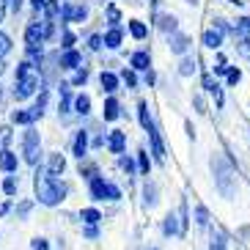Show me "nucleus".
<instances>
[{
  "label": "nucleus",
  "mask_w": 250,
  "mask_h": 250,
  "mask_svg": "<svg viewBox=\"0 0 250 250\" xmlns=\"http://www.w3.org/2000/svg\"><path fill=\"white\" fill-rule=\"evenodd\" d=\"M8 52H11V39L0 30V55H8Z\"/></svg>",
  "instance_id": "38"
},
{
  "label": "nucleus",
  "mask_w": 250,
  "mask_h": 250,
  "mask_svg": "<svg viewBox=\"0 0 250 250\" xmlns=\"http://www.w3.org/2000/svg\"><path fill=\"white\" fill-rule=\"evenodd\" d=\"M6 8H8V3L6 0H0V22H3V17H6Z\"/></svg>",
  "instance_id": "53"
},
{
  "label": "nucleus",
  "mask_w": 250,
  "mask_h": 250,
  "mask_svg": "<svg viewBox=\"0 0 250 250\" xmlns=\"http://www.w3.org/2000/svg\"><path fill=\"white\" fill-rule=\"evenodd\" d=\"M107 148H110L113 154H121L126 148V132H121V129H113L110 135H107Z\"/></svg>",
  "instance_id": "9"
},
{
  "label": "nucleus",
  "mask_w": 250,
  "mask_h": 250,
  "mask_svg": "<svg viewBox=\"0 0 250 250\" xmlns=\"http://www.w3.org/2000/svg\"><path fill=\"white\" fill-rule=\"evenodd\" d=\"M157 28H160L162 33H168V36H173V33H176V17L173 14H160L157 17Z\"/></svg>",
  "instance_id": "16"
},
{
  "label": "nucleus",
  "mask_w": 250,
  "mask_h": 250,
  "mask_svg": "<svg viewBox=\"0 0 250 250\" xmlns=\"http://www.w3.org/2000/svg\"><path fill=\"white\" fill-rule=\"evenodd\" d=\"M154 80H157V77H154V72L148 69V72H146V83H148V85H154Z\"/></svg>",
  "instance_id": "54"
},
{
  "label": "nucleus",
  "mask_w": 250,
  "mask_h": 250,
  "mask_svg": "<svg viewBox=\"0 0 250 250\" xmlns=\"http://www.w3.org/2000/svg\"><path fill=\"white\" fill-rule=\"evenodd\" d=\"M80 176H85V179L91 182V179H96L99 173H96V168H94V165H83V162H80Z\"/></svg>",
  "instance_id": "40"
},
{
  "label": "nucleus",
  "mask_w": 250,
  "mask_h": 250,
  "mask_svg": "<svg viewBox=\"0 0 250 250\" xmlns=\"http://www.w3.org/2000/svg\"><path fill=\"white\" fill-rule=\"evenodd\" d=\"M209 250H226V236L212 234V245H209Z\"/></svg>",
  "instance_id": "37"
},
{
  "label": "nucleus",
  "mask_w": 250,
  "mask_h": 250,
  "mask_svg": "<svg viewBox=\"0 0 250 250\" xmlns=\"http://www.w3.org/2000/svg\"><path fill=\"white\" fill-rule=\"evenodd\" d=\"M102 44H104L102 36H91V39H88V47H91V50H102Z\"/></svg>",
  "instance_id": "48"
},
{
  "label": "nucleus",
  "mask_w": 250,
  "mask_h": 250,
  "mask_svg": "<svg viewBox=\"0 0 250 250\" xmlns=\"http://www.w3.org/2000/svg\"><path fill=\"white\" fill-rule=\"evenodd\" d=\"M85 80H88V69H77V74H74L72 85H85Z\"/></svg>",
  "instance_id": "42"
},
{
  "label": "nucleus",
  "mask_w": 250,
  "mask_h": 250,
  "mask_svg": "<svg viewBox=\"0 0 250 250\" xmlns=\"http://www.w3.org/2000/svg\"><path fill=\"white\" fill-rule=\"evenodd\" d=\"M30 248H33V250H50V245H47V239H42V236H36V239L30 242Z\"/></svg>",
  "instance_id": "47"
},
{
  "label": "nucleus",
  "mask_w": 250,
  "mask_h": 250,
  "mask_svg": "<svg viewBox=\"0 0 250 250\" xmlns=\"http://www.w3.org/2000/svg\"><path fill=\"white\" fill-rule=\"evenodd\" d=\"M226 77H228V85H236V83L242 80V72H239V69H228Z\"/></svg>",
  "instance_id": "43"
},
{
  "label": "nucleus",
  "mask_w": 250,
  "mask_h": 250,
  "mask_svg": "<svg viewBox=\"0 0 250 250\" xmlns=\"http://www.w3.org/2000/svg\"><path fill=\"white\" fill-rule=\"evenodd\" d=\"M121 168H124L126 173H132V170H135V162L129 160V157H121Z\"/></svg>",
  "instance_id": "50"
},
{
  "label": "nucleus",
  "mask_w": 250,
  "mask_h": 250,
  "mask_svg": "<svg viewBox=\"0 0 250 250\" xmlns=\"http://www.w3.org/2000/svg\"><path fill=\"white\" fill-rule=\"evenodd\" d=\"M162 231H165V236H176L182 234V223H179V217L173 212L165 214V220H162Z\"/></svg>",
  "instance_id": "13"
},
{
  "label": "nucleus",
  "mask_w": 250,
  "mask_h": 250,
  "mask_svg": "<svg viewBox=\"0 0 250 250\" xmlns=\"http://www.w3.org/2000/svg\"><path fill=\"white\" fill-rule=\"evenodd\" d=\"M192 72H195V58H184V61H182V66H179V74L190 77Z\"/></svg>",
  "instance_id": "34"
},
{
  "label": "nucleus",
  "mask_w": 250,
  "mask_h": 250,
  "mask_svg": "<svg viewBox=\"0 0 250 250\" xmlns=\"http://www.w3.org/2000/svg\"><path fill=\"white\" fill-rule=\"evenodd\" d=\"M195 107H198V113H206L204 110V99H201V96H195Z\"/></svg>",
  "instance_id": "55"
},
{
  "label": "nucleus",
  "mask_w": 250,
  "mask_h": 250,
  "mask_svg": "<svg viewBox=\"0 0 250 250\" xmlns=\"http://www.w3.org/2000/svg\"><path fill=\"white\" fill-rule=\"evenodd\" d=\"M30 209H33V201H22V204L17 206V217H20V220H25Z\"/></svg>",
  "instance_id": "36"
},
{
  "label": "nucleus",
  "mask_w": 250,
  "mask_h": 250,
  "mask_svg": "<svg viewBox=\"0 0 250 250\" xmlns=\"http://www.w3.org/2000/svg\"><path fill=\"white\" fill-rule=\"evenodd\" d=\"M121 39H124L121 28H110L104 33V47H107V50H118V47H121Z\"/></svg>",
  "instance_id": "19"
},
{
  "label": "nucleus",
  "mask_w": 250,
  "mask_h": 250,
  "mask_svg": "<svg viewBox=\"0 0 250 250\" xmlns=\"http://www.w3.org/2000/svg\"><path fill=\"white\" fill-rule=\"evenodd\" d=\"M83 223H85V226H96V223L102 220V214L96 212V209H83Z\"/></svg>",
  "instance_id": "30"
},
{
  "label": "nucleus",
  "mask_w": 250,
  "mask_h": 250,
  "mask_svg": "<svg viewBox=\"0 0 250 250\" xmlns=\"http://www.w3.org/2000/svg\"><path fill=\"white\" fill-rule=\"evenodd\" d=\"M129 66H132L135 72H148V69H151V58H148V52H146V50L132 52V58H129Z\"/></svg>",
  "instance_id": "10"
},
{
  "label": "nucleus",
  "mask_w": 250,
  "mask_h": 250,
  "mask_svg": "<svg viewBox=\"0 0 250 250\" xmlns=\"http://www.w3.org/2000/svg\"><path fill=\"white\" fill-rule=\"evenodd\" d=\"M61 17H63V22H83V20L88 17V8H85V6H74V3H66V6L61 8Z\"/></svg>",
  "instance_id": "8"
},
{
  "label": "nucleus",
  "mask_w": 250,
  "mask_h": 250,
  "mask_svg": "<svg viewBox=\"0 0 250 250\" xmlns=\"http://www.w3.org/2000/svg\"><path fill=\"white\" fill-rule=\"evenodd\" d=\"M72 151H74L77 160H83V157L88 154V132H85V129L77 132V138H74V143H72Z\"/></svg>",
  "instance_id": "11"
},
{
  "label": "nucleus",
  "mask_w": 250,
  "mask_h": 250,
  "mask_svg": "<svg viewBox=\"0 0 250 250\" xmlns=\"http://www.w3.org/2000/svg\"><path fill=\"white\" fill-rule=\"evenodd\" d=\"M212 170H214V182H217L220 195H223V198H231V195H234V182H236L234 168H231L220 154H214L212 157Z\"/></svg>",
  "instance_id": "3"
},
{
  "label": "nucleus",
  "mask_w": 250,
  "mask_h": 250,
  "mask_svg": "<svg viewBox=\"0 0 250 250\" xmlns=\"http://www.w3.org/2000/svg\"><path fill=\"white\" fill-rule=\"evenodd\" d=\"M3 192H6V195H17V179L14 176L3 179Z\"/></svg>",
  "instance_id": "35"
},
{
  "label": "nucleus",
  "mask_w": 250,
  "mask_h": 250,
  "mask_svg": "<svg viewBox=\"0 0 250 250\" xmlns=\"http://www.w3.org/2000/svg\"><path fill=\"white\" fill-rule=\"evenodd\" d=\"M118 113H121V110H118V102H116V99H113V96H110V99H104V107H102L104 121H116Z\"/></svg>",
  "instance_id": "21"
},
{
  "label": "nucleus",
  "mask_w": 250,
  "mask_h": 250,
  "mask_svg": "<svg viewBox=\"0 0 250 250\" xmlns=\"http://www.w3.org/2000/svg\"><path fill=\"white\" fill-rule=\"evenodd\" d=\"M72 104V83H61V113H69Z\"/></svg>",
  "instance_id": "22"
},
{
  "label": "nucleus",
  "mask_w": 250,
  "mask_h": 250,
  "mask_svg": "<svg viewBox=\"0 0 250 250\" xmlns=\"http://www.w3.org/2000/svg\"><path fill=\"white\" fill-rule=\"evenodd\" d=\"M204 88L214 96V102H217V104H223V88H220V83L214 80L212 74H204Z\"/></svg>",
  "instance_id": "15"
},
{
  "label": "nucleus",
  "mask_w": 250,
  "mask_h": 250,
  "mask_svg": "<svg viewBox=\"0 0 250 250\" xmlns=\"http://www.w3.org/2000/svg\"><path fill=\"white\" fill-rule=\"evenodd\" d=\"M146 132H148V143H151V154H154V160L157 162H165V143H162L160 132H157L154 121L146 126Z\"/></svg>",
  "instance_id": "7"
},
{
  "label": "nucleus",
  "mask_w": 250,
  "mask_h": 250,
  "mask_svg": "<svg viewBox=\"0 0 250 250\" xmlns=\"http://www.w3.org/2000/svg\"><path fill=\"white\" fill-rule=\"evenodd\" d=\"M0 102H3V88H0Z\"/></svg>",
  "instance_id": "61"
},
{
  "label": "nucleus",
  "mask_w": 250,
  "mask_h": 250,
  "mask_svg": "<svg viewBox=\"0 0 250 250\" xmlns=\"http://www.w3.org/2000/svg\"><path fill=\"white\" fill-rule=\"evenodd\" d=\"M220 44H223V30L214 25L212 30H206V33H204V47H209V50H217Z\"/></svg>",
  "instance_id": "14"
},
{
  "label": "nucleus",
  "mask_w": 250,
  "mask_h": 250,
  "mask_svg": "<svg viewBox=\"0 0 250 250\" xmlns=\"http://www.w3.org/2000/svg\"><path fill=\"white\" fill-rule=\"evenodd\" d=\"M42 88V74H39V66H33L30 61H22L17 66V83H14V99H28L36 91Z\"/></svg>",
  "instance_id": "2"
},
{
  "label": "nucleus",
  "mask_w": 250,
  "mask_h": 250,
  "mask_svg": "<svg viewBox=\"0 0 250 250\" xmlns=\"http://www.w3.org/2000/svg\"><path fill=\"white\" fill-rule=\"evenodd\" d=\"M138 118H140V126H143V129L151 124V116H148V104L146 102H138Z\"/></svg>",
  "instance_id": "32"
},
{
  "label": "nucleus",
  "mask_w": 250,
  "mask_h": 250,
  "mask_svg": "<svg viewBox=\"0 0 250 250\" xmlns=\"http://www.w3.org/2000/svg\"><path fill=\"white\" fill-rule=\"evenodd\" d=\"M72 47H74V33L63 30V50H72Z\"/></svg>",
  "instance_id": "49"
},
{
  "label": "nucleus",
  "mask_w": 250,
  "mask_h": 250,
  "mask_svg": "<svg viewBox=\"0 0 250 250\" xmlns=\"http://www.w3.org/2000/svg\"><path fill=\"white\" fill-rule=\"evenodd\" d=\"M6 72V61H3V55H0V74Z\"/></svg>",
  "instance_id": "57"
},
{
  "label": "nucleus",
  "mask_w": 250,
  "mask_h": 250,
  "mask_svg": "<svg viewBox=\"0 0 250 250\" xmlns=\"http://www.w3.org/2000/svg\"><path fill=\"white\" fill-rule=\"evenodd\" d=\"M96 3H104V0H96Z\"/></svg>",
  "instance_id": "62"
},
{
  "label": "nucleus",
  "mask_w": 250,
  "mask_h": 250,
  "mask_svg": "<svg viewBox=\"0 0 250 250\" xmlns=\"http://www.w3.org/2000/svg\"><path fill=\"white\" fill-rule=\"evenodd\" d=\"M88 190H91V198H94V201H118V198H121V190H118L113 182H104L102 176L91 179Z\"/></svg>",
  "instance_id": "4"
},
{
  "label": "nucleus",
  "mask_w": 250,
  "mask_h": 250,
  "mask_svg": "<svg viewBox=\"0 0 250 250\" xmlns=\"http://www.w3.org/2000/svg\"><path fill=\"white\" fill-rule=\"evenodd\" d=\"M80 52L77 50H66L63 55H61V69H77L80 66Z\"/></svg>",
  "instance_id": "18"
},
{
  "label": "nucleus",
  "mask_w": 250,
  "mask_h": 250,
  "mask_svg": "<svg viewBox=\"0 0 250 250\" xmlns=\"http://www.w3.org/2000/svg\"><path fill=\"white\" fill-rule=\"evenodd\" d=\"M228 3H234V6H242V0H228Z\"/></svg>",
  "instance_id": "58"
},
{
  "label": "nucleus",
  "mask_w": 250,
  "mask_h": 250,
  "mask_svg": "<svg viewBox=\"0 0 250 250\" xmlns=\"http://www.w3.org/2000/svg\"><path fill=\"white\" fill-rule=\"evenodd\" d=\"M107 20H110L113 28H118V22H121V14H118L116 6H107Z\"/></svg>",
  "instance_id": "39"
},
{
  "label": "nucleus",
  "mask_w": 250,
  "mask_h": 250,
  "mask_svg": "<svg viewBox=\"0 0 250 250\" xmlns=\"http://www.w3.org/2000/svg\"><path fill=\"white\" fill-rule=\"evenodd\" d=\"M148 3H151V8H157V3H160V0H148Z\"/></svg>",
  "instance_id": "59"
},
{
  "label": "nucleus",
  "mask_w": 250,
  "mask_h": 250,
  "mask_svg": "<svg viewBox=\"0 0 250 250\" xmlns=\"http://www.w3.org/2000/svg\"><path fill=\"white\" fill-rule=\"evenodd\" d=\"M8 140H11V126H0V148H6Z\"/></svg>",
  "instance_id": "45"
},
{
  "label": "nucleus",
  "mask_w": 250,
  "mask_h": 250,
  "mask_svg": "<svg viewBox=\"0 0 250 250\" xmlns=\"http://www.w3.org/2000/svg\"><path fill=\"white\" fill-rule=\"evenodd\" d=\"M42 42H47L44 33H42V25L39 22L28 25V30H25V47H28L30 58H42Z\"/></svg>",
  "instance_id": "6"
},
{
  "label": "nucleus",
  "mask_w": 250,
  "mask_h": 250,
  "mask_svg": "<svg viewBox=\"0 0 250 250\" xmlns=\"http://www.w3.org/2000/svg\"><path fill=\"white\" fill-rule=\"evenodd\" d=\"M187 47H190V39L184 36V33H173V36H170V50L173 52L182 55V52H187Z\"/></svg>",
  "instance_id": "20"
},
{
  "label": "nucleus",
  "mask_w": 250,
  "mask_h": 250,
  "mask_svg": "<svg viewBox=\"0 0 250 250\" xmlns=\"http://www.w3.org/2000/svg\"><path fill=\"white\" fill-rule=\"evenodd\" d=\"M99 83H102V91H107V94H113V91L118 88V77H116L113 72H102Z\"/></svg>",
  "instance_id": "24"
},
{
  "label": "nucleus",
  "mask_w": 250,
  "mask_h": 250,
  "mask_svg": "<svg viewBox=\"0 0 250 250\" xmlns=\"http://www.w3.org/2000/svg\"><path fill=\"white\" fill-rule=\"evenodd\" d=\"M187 3H192V6H195V3H198V0H187Z\"/></svg>",
  "instance_id": "60"
},
{
  "label": "nucleus",
  "mask_w": 250,
  "mask_h": 250,
  "mask_svg": "<svg viewBox=\"0 0 250 250\" xmlns=\"http://www.w3.org/2000/svg\"><path fill=\"white\" fill-rule=\"evenodd\" d=\"M143 204H146L148 209L157 204V187H154V182H146V187H143Z\"/></svg>",
  "instance_id": "26"
},
{
  "label": "nucleus",
  "mask_w": 250,
  "mask_h": 250,
  "mask_svg": "<svg viewBox=\"0 0 250 250\" xmlns=\"http://www.w3.org/2000/svg\"><path fill=\"white\" fill-rule=\"evenodd\" d=\"M236 50H239L242 58L250 61V33H239V36H236Z\"/></svg>",
  "instance_id": "25"
},
{
  "label": "nucleus",
  "mask_w": 250,
  "mask_h": 250,
  "mask_svg": "<svg viewBox=\"0 0 250 250\" xmlns=\"http://www.w3.org/2000/svg\"><path fill=\"white\" fill-rule=\"evenodd\" d=\"M129 33H132V36H135V39H138V42H140V39H146L148 28H146V25H143V22H140V20H129Z\"/></svg>",
  "instance_id": "28"
},
{
  "label": "nucleus",
  "mask_w": 250,
  "mask_h": 250,
  "mask_svg": "<svg viewBox=\"0 0 250 250\" xmlns=\"http://www.w3.org/2000/svg\"><path fill=\"white\" fill-rule=\"evenodd\" d=\"M33 190H36L39 204H44V206H58L61 201L66 198V184L58 182V179L52 176L47 168H42V165H39L36 173H33Z\"/></svg>",
  "instance_id": "1"
},
{
  "label": "nucleus",
  "mask_w": 250,
  "mask_h": 250,
  "mask_svg": "<svg viewBox=\"0 0 250 250\" xmlns=\"http://www.w3.org/2000/svg\"><path fill=\"white\" fill-rule=\"evenodd\" d=\"M39 154H42V140H39V132L30 126L22 135V157L28 165H39Z\"/></svg>",
  "instance_id": "5"
},
{
  "label": "nucleus",
  "mask_w": 250,
  "mask_h": 250,
  "mask_svg": "<svg viewBox=\"0 0 250 250\" xmlns=\"http://www.w3.org/2000/svg\"><path fill=\"white\" fill-rule=\"evenodd\" d=\"M44 107H47V91H42L39 99H36V104H33L30 110H33V116H36V118H42V116H44Z\"/></svg>",
  "instance_id": "31"
},
{
  "label": "nucleus",
  "mask_w": 250,
  "mask_h": 250,
  "mask_svg": "<svg viewBox=\"0 0 250 250\" xmlns=\"http://www.w3.org/2000/svg\"><path fill=\"white\" fill-rule=\"evenodd\" d=\"M195 217H198V226H209V212H206L204 206L195 209Z\"/></svg>",
  "instance_id": "44"
},
{
  "label": "nucleus",
  "mask_w": 250,
  "mask_h": 250,
  "mask_svg": "<svg viewBox=\"0 0 250 250\" xmlns=\"http://www.w3.org/2000/svg\"><path fill=\"white\" fill-rule=\"evenodd\" d=\"M6 3H8V8H11L14 14L20 11V8H22V0H6Z\"/></svg>",
  "instance_id": "51"
},
{
  "label": "nucleus",
  "mask_w": 250,
  "mask_h": 250,
  "mask_svg": "<svg viewBox=\"0 0 250 250\" xmlns=\"http://www.w3.org/2000/svg\"><path fill=\"white\" fill-rule=\"evenodd\" d=\"M20 160H17L14 151H8V148H0V170H6V173H14Z\"/></svg>",
  "instance_id": "12"
},
{
  "label": "nucleus",
  "mask_w": 250,
  "mask_h": 250,
  "mask_svg": "<svg viewBox=\"0 0 250 250\" xmlns=\"http://www.w3.org/2000/svg\"><path fill=\"white\" fill-rule=\"evenodd\" d=\"M11 121H14V124L30 126L33 121H36V116H33V110H14V113H11Z\"/></svg>",
  "instance_id": "23"
},
{
  "label": "nucleus",
  "mask_w": 250,
  "mask_h": 250,
  "mask_svg": "<svg viewBox=\"0 0 250 250\" xmlns=\"http://www.w3.org/2000/svg\"><path fill=\"white\" fill-rule=\"evenodd\" d=\"M138 170L143 173V176H148V170H151V160H148V154L140 148L138 151Z\"/></svg>",
  "instance_id": "29"
},
{
  "label": "nucleus",
  "mask_w": 250,
  "mask_h": 250,
  "mask_svg": "<svg viewBox=\"0 0 250 250\" xmlns=\"http://www.w3.org/2000/svg\"><path fill=\"white\" fill-rule=\"evenodd\" d=\"M236 33H250V17H242L236 22Z\"/></svg>",
  "instance_id": "46"
},
{
  "label": "nucleus",
  "mask_w": 250,
  "mask_h": 250,
  "mask_svg": "<svg viewBox=\"0 0 250 250\" xmlns=\"http://www.w3.org/2000/svg\"><path fill=\"white\" fill-rule=\"evenodd\" d=\"M187 220H190V212H187V201H182V206H179V223H182V234H187Z\"/></svg>",
  "instance_id": "33"
},
{
  "label": "nucleus",
  "mask_w": 250,
  "mask_h": 250,
  "mask_svg": "<svg viewBox=\"0 0 250 250\" xmlns=\"http://www.w3.org/2000/svg\"><path fill=\"white\" fill-rule=\"evenodd\" d=\"M47 170H50L52 176H61V173L66 170V157L63 154H52L50 162H47Z\"/></svg>",
  "instance_id": "17"
},
{
  "label": "nucleus",
  "mask_w": 250,
  "mask_h": 250,
  "mask_svg": "<svg viewBox=\"0 0 250 250\" xmlns=\"http://www.w3.org/2000/svg\"><path fill=\"white\" fill-rule=\"evenodd\" d=\"M121 80L126 83V88H135V85H138V77H135V72H132V69H129V72L124 69V74H121Z\"/></svg>",
  "instance_id": "41"
},
{
  "label": "nucleus",
  "mask_w": 250,
  "mask_h": 250,
  "mask_svg": "<svg viewBox=\"0 0 250 250\" xmlns=\"http://www.w3.org/2000/svg\"><path fill=\"white\" fill-rule=\"evenodd\" d=\"M96 234H99V231H96V226H88V228H85V236H88V239H96Z\"/></svg>",
  "instance_id": "52"
},
{
  "label": "nucleus",
  "mask_w": 250,
  "mask_h": 250,
  "mask_svg": "<svg viewBox=\"0 0 250 250\" xmlns=\"http://www.w3.org/2000/svg\"><path fill=\"white\" fill-rule=\"evenodd\" d=\"M74 113H80V116H88L91 113V99L85 94H80L77 99H74Z\"/></svg>",
  "instance_id": "27"
},
{
  "label": "nucleus",
  "mask_w": 250,
  "mask_h": 250,
  "mask_svg": "<svg viewBox=\"0 0 250 250\" xmlns=\"http://www.w3.org/2000/svg\"><path fill=\"white\" fill-rule=\"evenodd\" d=\"M30 3H33V8L39 11V8H44V3H47V0H30Z\"/></svg>",
  "instance_id": "56"
}]
</instances>
